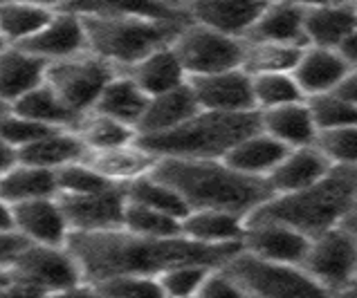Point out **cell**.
<instances>
[{"label":"cell","mask_w":357,"mask_h":298,"mask_svg":"<svg viewBox=\"0 0 357 298\" xmlns=\"http://www.w3.org/2000/svg\"><path fill=\"white\" fill-rule=\"evenodd\" d=\"M47 298H104L99 294V290L90 283H79L75 287H68V290H61L56 294H50Z\"/></svg>","instance_id":"681fc988"},{"label":"cell","mask_w":357,"mask_h":298,"mask_svg":"<svg viewBox=\"0 0 357 298\" xmlns=\"http://www.w3.org/2000/svg\"><path fill=\"white\" fill-rule=\"evenodd\" d=\"M84 162L106 182L115 184V187H128L135 180L151 175L155 171L160 157L153 155L137 139L115 148L86 150Z\"/></svg>","instance_id":"9a60e30c"},{"label":"cell","mask_w":357,"mask_h":298,"mask_svg":"<svg viewBox=\"0 0 357 298\" xmlns=\"http://www.w3.org/2000/svg\"><path fill=\"white\" fill-rule=\"evenodd\" d=\"M14 233L32 244L63 246L70 238V224L56 198L32 200L12 207Z\"/></svg>","instance_id":"5bb4252c"},{"label":"cell","mask_w":357,"mask_h":298,"mask_svg":"<svg viewBox=\"0 0 357 298\" xmlns=\"http://www.w3.org/2000/svg\"><path fill=\"white\" fill-rule=\"evenodd\" d=\"M189 86L196 95L200 110L211 112H257L252 97V77L243 68L216 74L193 77Z\"/></svg>","instance_id":"4fadbf2b"},{"label":"cell","mask_w":357,"mask_h":298,"mask_svg":"<svg viewBox=\"0 0 357 298\" xmlns=\"http://www.w3.org/2000/svg\"><path fill=\"white\" fill-rule=\"evenodd\" d=\"M333 92H337L342 99H346L349 104L357 108V68H351L346 72V77L342 79V84L335 88Z\"/></svg>","instance_id":"c3c4849f"},{"label":"cell","mask_w":357,"mask_h":298,"mask_svg":"<svg viewBox=\"0 0 357 298\" xmlns=\"http://www.w3.org/2000/svg\"><path fill=\"white\" fill-rule=\"evenodd\" d=\"M312 112V119L317 123V130H333L344 126H357V108L342 99L337 92H326L305 99Z\"/></svg>","instance_id":"ab89813d"},{"label":"cell","mask_w":357,"mask_h":298,"mask_svg":"<svg viewBox=\"0 0 357 298\" xmlns=\"http://www.w3.org/2000/svg\"><path fill=\"white\" fill-rule=\"evenodd\" d=\"M333 296H335V298H357V274L342 287L340 292H335Z\"/></svg>","instance_id":"9f6ffc18"},{"label":"cell","mask_w":357,"mask_h":298,"mask_svg":"<svg viewBox=\"0 0 357 298\" xmlns=\"http://www.w3.org/2000/svg\"><path fill=\"white\" fill-rule=\"evenodd\" d=\"M241 244L243 251L257 256V258L285 265H301L305 251L310 246V238L283 222L248 218Z\"/></svg>","instance_id":"7c38bea8"},{"label":"cell","mask_w":357,"mask_h":298,"mask_svg":"<svg viewBox=\"0 0 357 298\" xmlns=\"http://www.w3.org/2000/svg\"><path fill=\"white\" fill-rule=\"evenodd\" d=\"M18 162V155H16V150L9 146V143L0 137V173L7 171L9 166H14V164Z\"/></svg>","instance_id":"816d5d0a"},{"label":"cell","mask_w":357,"mask_h":298,"mask_svg":"<svg viewBox=\"0 0 357 298\" xmlns=\"http://www.w3.org/2000/svg\"><path fill=\"white\" fill-rule=\"evenodd\" d=\"M0 233H14L12 207L0 200Z\"/></svg>","instance_id":"f5cc1de1"},{"label":"cell","mask_w":357,"mask_h":298,"mask_svg":"<svg viewBox=\"0 0 357 298\" xmlns=\"http://www.w3.org/2000/svg\"><path fill=\"white\" fill-rule=\"evenodd\" d=\"M290 148H285L281 141L270 137L268 132H263L261 128L257 132H252L245 139H241L225 157L231 168H236L243 175L268 180V175L279 166V162L285 157V152Z\"/></svg>","instance_id":"d4e9b609"},{"label":"cell","mask_w":357,"mask_h":298,"mask_svg":"<svg viewBox=\"0 0 357 298\" xmlns=\"http://www.w3.org/2000/svg\"><path fill=\"white\" fill-rule=\"evenodd\" d=\"M198 298H250V296L245 294L243 287L222 267H213L200 287Z\"/></svg>","instance_id":"f6af8a7d"},{"label":"cell","mask_w":357,"mask_h":298,"mask_svg":"<svg viewBox=\"0 0 357 298\" xmlns=\"http://www.w3.org/2000/svg\"><path fill=\"white\" fill-rule=\"evenodd\" d=\"M342 224H344V227L349 229V231H353V233L357 235V211H353V213H351L349 218H346Z\"/></svg>","instance_id":"680465c9"},{"label":"cell","mask_w":357,"mask_h":298,"mask_svg":"<svg viewBox=\"0 0 357 298\" xmlns=\"http://www.w3.org/2000/svg\"><path fill=\"white\" fill-rule=\"evenodd\" d=\"M153 175L173 187L193 209H220L245 220L261 209L274 193L268 180L243 175L225 159H173L158 162Z\"/></svg>","instance_id":"7a4b0ae2"},{"label":"cell","mask_w":357,"mask_h":298,"mask_svg":"<svg viewBox=\"0 0 357 298\" xmlns=\"http://www.w3.org/2000/svg\"><path fill=\"white\" fill-rule=\"evenodd\" d=\"M357 168H331L324 180L312 187L274 195L250 218L283 222L288 227L314 238L340 224L355 211Z\"/></svg>","instance_id":"3957f363"},{"label":"cell","mask_w":357,"mask_h":298,"mask_svg":"<svg viewBox=\"0 0 357 298\" xmlns=\"http://www.w3.org/2000/svg\"><path fill=\"white\" fill-rule=\"evenodd\" d=\"M9 108H12V106H9L7 101H5L3 97H0V117H5L7 112H9Z\"/></svg>","instance_id":"91938a15"},{"label":"cell","mask_w":357,"mask_h":298,"mask_svg":"<svg viewBox=\"0 0 357 298\" xmlns=\"http://www.w3.org/2000/svg\"><path fill=\"white\" fill-rule=\"evenodd\" d=\"M303 52L301 45L272 43V40H250L245 38L241 68L250 77L274 74V72H292Z\"/></svg>","instance_id":"d6a6232c"},{"label":"cell","mask_w":357,"mask_h":298,"mask_svg":"<svg viewBox=\"0 0 357 298\" xmlns=\"http://www.w3.org/2000/svg\"><path fill=\"white\" fill-rule=\"evenodd\" d=\"M50 130H54V128L43 126V123H36V121L27 119L23 115H16L12 108H9V112L5 117H0V137H3L16 152L20 148L29 146L32 141L40 139L43 135H47Z\"/></svg>","instance_id":"ee69618b"},{"label":"cell","mask_w":357,"mask_h":298,"mask_svg":"<svg viewBox=\"0 0 357 298\" xmlns=\"http://www.w3.org/2000/svg\"><path fill=\"white\" fill-rule=\"evenodd\" d=\"M189 298H198V296H189Z\"/></svg>","instance_id":"e7e4bbea"},{"label":"cell","mask_w":357,"mask_h":298,"mask_svg":"<svg viewBox=\"0 0 357 298\" xmlns=\"http://www.w3.org/2000/svg\"><path fill=\"white\" fill-rule=\"evenodd\" d=\"M173 52L185 68L187 77H205L241 68L245 38H234L220 34L207 25H200L196 20H187L180 29L176 40L171 43Z\"/></svg>","instance_id":"ba28073f"},{"label":"cell","mask_w":357,"mask_h":298,"mask_svg":"<svg viewBox=\"0 0 357 298\" xmlns=\"http://www.w3.org/2000/svg\"><path fill=\"white\" fill-rule=\"evenodd\" d=\"M200 110L196 95L189 86H180L176 90H169L165 95L149 97V104L144 115L137 123V135L139 137H155L165 135V132L176 130L187 119H191Z\"/></svg>","instance_id":"ffe728a7"},{"label":"cell","mask_w":357,"mask_h":298,"mask_svg":"<svg viewBox=\"0 0 357 298\" xmlns=\"http://www.w3.org/2000/svg\"><path fill=\"white\" fill-rule=\"evenodd\" d=\"M182 235L202 244H241L245 218L220 209H193L182 220Z\"/></svg>","instance_id":"4316f807"},{"label":"cell","mask_w":357,"mask_h":298,"mask_svg":"<svg viewBox=\"0 0 357 298\" xmlns=\"http://www.w3.org/2000/svg\"><path fill=\"white\" fill-rule=\"evenodd\" d=\"M73 130L79 135V139L84 141L86 150L115 148V146H124V143L139 139L137 130L132 126L121 123L108 115H101L97 110L86 112V115L75 123Z\"/></svg>","instance_id":"e575fe53"},{"label":"cell","mask_w":357,"mask_h":298,"mask_svg":"<svg viewBox=\"0 0 357 298\" xmlns=\"http://www.w3.org/2000/svg\"><path fill=\"white\" fill-rule=\"evenodd\" d=\"M281 3H288L301 9H310V7H319V5H331V3H342V0H281Z\"/></svg>","instance_id":"11a10c76"},{"label":"cell","mask_w":357,"mask_h":298,"mask_svg":"<svg viewBox=\"0 0 357 298\" xmlns=\"http://www.w3.org/2000/svg\"><path fill=\"white\" fill-rule=\"evenodd\" d=\"M305 9L294 7L281 0H270L257 23L250 29V40H272V43H290L305 47L303 34Z\"/></svg>","instance_id":"f1b7e54d"},{"label":"cell","mask_w":357,"mask_h":298,"mask_svg":"<svg viewBox=\"0 0 357 298\" xmlns=\"http://www.w3.org/2000/svg\"><path fill=\"white\" fill-rule=\"evenodd\" d=\"M121 229L135 235H144V238H176V235H182V220L158 209L144 207V204L126 200Z\"/></svg>","instance_id":"74e56055"},{"label":"cell","mask_w":357,"mask_h":298,"mask_svg":"<svg viewBox=\"0 0 357 298\" xmlns=\"http://www.w3.org/2000/svg\"><path fill=\"white\" fill-rule=\"evenodd\" d=\"M47 296L50 294L38 290V287L20 279H14L9 272H7V279L0 283V298H47Z\"/></svg>","instance_id":"bcb514c9"},{"label":"cell","mask_w":357,"mask_h":298,"mask_svg":"<svg viewBox=\"0 0 357 298\" xmlns=\"http://www.w3.org/2000/svg\"><path fill=\"white\" fill-rule=\"evenodd\" d=\"M126 74L144 90L146 97L165 95V92L176 90L189 81L185 68H182L171 45L149 54L146 58H142L139 63L126 70Z\"/></svg>","instance_id":"83f0119b"},{"label":"cell","mask_w":357,"mask_h":298,"mask_svg":"<svg viewBox=\"0 0 357 298\" xmlns=\"http://www.w3.org/2000/svg\"><path fill=\"white\" fill-rule=\"evenodd\" d=\"M27 240L20 238L18 233H0V267H7L14 260V256L23 249Z\"/></svg>","instance_id":"7dc6e473"},{"label":"cell","mask_w":357,"mask_h":298,"mask_svg":"<svg viewBox=\"0 0 357 298\" xmlns=\"http://www.w3.org/2000/svg\"><path fill=\"white\" fill-rule=\"evenodd\" d=\"M79 262L84 283L97 285L115 276H158L180 265L222 267L243 244H202L187 235L144 238L126 229L73 231L66 242Z\"/></svg>","instance_id":"6da1fadb"},{"label":"cell","mask_w":357,"mask_h":298,"mask_svg":"<svg viewBox=\"0 0 357 298\" xmlns=\"http://www.w3.org/2000/svg\"><path fill=\"white\" fill-rule=\"evenodd\" d=\"M0 3H5V0H0Z\"/></svg>","instance_id":"03108f58"},{"label":"cell","mask_w":357,"mask_h":298,"mask_svg":"<svg viewBox=\"0 0 357 298\" xmlns=\"http://www.w3.org/2000/svg\"><path fill=\"white\" fill-rule=\"evenodd\" d=\"M70 224V233L121 229L126 211L124 187H110L88 195H56Z\"/></svg>","instance_id":"8fae6325"},{"label":"cell","mask_w":357,"mask_h":298,"mask_svg":"<svg viewBox=\"0 0 357 298\" xmlns=\"http://www.w3.org/2000/svg\"><path fill=\"white\" fill-rule=\"evenodd\" d=\"M252 97L257 112L288 106L294 104V101L305 99L292 77V72H274V74L252 77Z\"/></svg>","instance_id":"8d00e7d4"},{"label":"cell","mask_w":357,"mask_h":298,"mask_svg":"<svg viewBox=\"0 0 357 298\" xmlns=\"http://www.w3.org/2000/svg\"><path fill=\"white\" fill-rule=\"evenodd\" d=\"M79 18H117V16H146V18H180L178 12L160 5L158 0H68L63 7Z\"/></svg>","instance_id":"4dcf8cb0"},{"label":"cell","mask_w":357,"mask_h":298,"mask_svg":"<svg viewBox=\"0 0 357 298\" xmlns=\"http://www.w3.org/2000/svg\"><path fill=\"white\" fill-rule=\"evenodd\" d=\"M5 45H7V43H5L3 38H0V52H3V49H5Z\"/></svg>","instance_id":"6125c7cd"},{"label":"cell","mask_w":357,"mask_h":298,"mask_svg":"<svg viewBox=\"0 0 357 298\" xmlns=\"http://www.w3.org/2000/svg\"><path fill=\"white\" fill-rule=\"evenodd\" d=\"M270 0H189L187 16L220 34L248 38Z\"/></svg>","instance_id":"2e32d148"},{"label":"cell","mask_w":357,"mask_h":298,"mask_svg":"<svg viewBox=\"0 0 357 298\" xmlns=\"http://www.w3.org/2000/svg\"><path fill=\"white\" fill-rule=\"evenodd\" d=\"M7 279V267H0V283Z\"/></svg>","instance_id":"94428289"},{"label":"cell","mask_w":357,"mask_h":298,"mask_svg":"<svg viewBox=\"0 0 357 298\" xmlns=\"http://www.w3.org/2000/svg\"><path fill=\"white\" fill-rule=\"evenodd\" d=\"M56 173L47 168H36L29 164L16 162L14 166L0 173V200L9 207L16 204L56 198Z\"/></svg>","instance_id":"484cf974"},{"label":"cell","mask_w":357,"mask_h":298,"mask_svg":"<svg viewBox=\"0 0 357 298\" xmlns=\"http://www.w3.org/2000/svg\"><path fill=\"white\" fill-rule=\"evenodd\" d=\"M149 104V97L144 95L135 81H132L126 72H117L115 79L104 88L99 101L95 104L93 110L108 115L121 123H128L137 130V123L142 119Z\"/></svg>","instance_id":"f546056e"},{"label":"cell","mask_w":357,"mask_h":298,"mask_svg":"<svg viewBox=\"0 0 357 298\" xmlns=\"http://www.w3.org/2000/svg\"><path fill=\"white\" fill-rule=\"evenodd\" d=\"M160 5L171 7V9H178V12H187V3L189 0H158Z\"/></svg>","instance_id":"6f0895ef"},{"label":"cell","mask_w":357,"mask_h":298,"mask_svg":"<svg viewBox=\"0 0 357 298\" xmlns=\"http://www.w3.org/2000/svg\"><path fill=\"white\" fill-rule=\"evenodd\" d=\"M124 191H126V200L144 204V207H151V209H158L167 215H173V218L185 220L189 213L187 202L180 198V193L173 187H169L167 182L155 178L153 173L128 184V187H124Z\"/></svg>","instance_id":"d590c367"},{"label":"cell","mask_w":357,"mask_h":298,"mask_svg":"<svg viewBox=\"0 0 357 298\" xmlns=\"http://www.w3.org/2000/svg\"><path fill=\"white\" fill-rule=\"evenodd\" d=\"M7 272L29 285L38 287L45 294H56L68 287L84 283L79 262L70 249L50 244H32L27 242L14 260L7 265Z\"/></svg>","instance_id":"9c48e42d"},{"label":"cell","mask_w":357,"mask_h":298,"mask_svg":"<svg viewBox=\"0 0 357 298\" xmlns=\"http://www.w3.org/2000/svg\"><path fill=\"white\" fill-rule=\"evenodd\" d=\"M314 146L333 168H357V126L319 130Z\"/></svg>","instance_id":"f35d334b"},{"label":"cell","mask_w":357,"mask_h":298,"mask_svg":"<svg viewBox=\"0 0 357 298\" xmlns=\"http://www.w3.org/2000/svg\"><path fill=\"white\" fill-rule=\"evenodd\" d=\"M337 52L346 61V65L357 68V27L337 45Z\"/></svg>","instance_id":"f907efd6"},{"label":"cell","mask_w":357,"mask_h":298,"mask_svg":"<svg viewBox=\"0 0 357 298\" xmlns=\"http://www.w3.org/2000/svg\"><path fill=\"white\" fill-rule=\"evenodd\" d=\"M18 47L27 49L29 54L38 56L40 61H45V63H54V61L86 52L88 40H86L84 20L73 12L59 9L38 34H34L27 43Z\"/></svg>","instance_id":"e0dca14e"},{"label":"cell","mask_w":357,"mask_h":298,"mask_svg":"<svg viewBox=\"0 0 357 298\" xmlns=\"http://www.w3.org/2000/svg\"><path fill=\"white\" fill-rule=\"evenodd\" d=\"M250 298H335L301 265L272 262L238 251L222 265Z\"/></svg>","instance_id":"8992f818"},{"label":"cell","mask_w":357,"mask_h":298,"mask_svg":"<svg viewBox=\"0 0 357 298\" xmlns=\"http://www.w3.org/2000/svg\"><path fill=\"white\" fill-rule=\"evenodd\" d=\"M12 110L16 115H23L50 128H75V123L79 121V117L56 97V92L45 81L14 101Z\"/></svg>","instance_id":"1f68e13d"},{"label":"cell","mask_w":357,"mask_h":298,"mask_svg":"<svg viewBox=\"0 0 357 298\" xmlns=\"http://www.w3.org/2000/svg\"><path fill=\"white\" fill-rule=\"evenodd\" d=\"M95 287L104 298H167L155 276H115Z\"/></svg>","instance_id":"b9f144b4"},{"label":"cell","mask_w":357,"mask_h":298,"mask_svg":"<svg viewBox=\"0 0 357 298\" xmlns=\"http://www.w3.org/2000/svg\"><path fill=\"white\" fill-rule=\"evenodd\" d=\"M117 70L90 49L75 56L47 63L45 84L81 119L95 108L104 88L115 79Z\"/></svg>","instance_id":"52a82bcc"},{"label":"cell","mask_w":357,"mask_h":298,"mask_svg":"<svg viewBox=\"0 0 357 298\" xmlns=\"http://www.w3.org/2000/svg\"><path fill=\"white\" fill-rule=\"evenodd\" d=\"M54 12L20 0L0 3V38L7 45H23L45 27Z\"/></svg>","instance_id":"836d02e7"},{"label":"cell","mask_w":357,"mask_h":298,"mask_svg":"<svg viewBox=\"0 0 357 298\" xmlns=\"http://www.w3.org/2000/svg\"><path fill=\"white\" fill-rule=\"evenodd\" d=\"M47 63L18 45H5L0 52V97L9 106L45 81Z\"/></svg>","instance_id":"603a6c76"},{"label":"cell","mask_w":357,"mask_h":298,"mask_svg":"<svg viewBox=\"0 0 357 298\" xmlns=\"http://www.w3.org/2000/svg\"><path fill=\"white\" fill-rule=\"evenodd\" d=\"M331 164L317 146H301L290 148L285 152V157L279 162V166L268 175V184L274 195L285 193H297L317 184L331 173Z\"/></svg>","instance_id":"d6986e66"},{"label":"cell","mask_w":357,"mask_h":298,"mask_svg":"<svg viewBox=\"0 0 357 298\" xmlns=\"http://www.w3.org/2000/svg\"><path fill=\"white\" fill-rule=\"evenodd\" d=\"M259 128V112L198 110L176 130L139 137V143L160 159H222L241 139Z\"/></svg>","instance_id":"277c9868"},{"label":"cell","mask_w":357,"mask_h":298,"mask_svg":"<svg viewBox=\"0 0 357 298\" xmlns=\"http://www.w3.org/2000/svg\"><path fill=\"white\" fill-rule=\"evenodd\" d=\"M110 187H115V184L106 182L84 159L68 164V166L56 171V189H59L56 195H88Z\"/></svg>","instance_id":"60d3db41"},{"label":"cell","mask_w":357,"mask_h":298,"mask_svg":"<svg viewBox=\"0 0 357 298\" xmlns=\"http://www.w3.org/2000/svg\"><path fill=\"white\" fill-rule=\"evenodd\" d=\"M20 3H29V5L50 9V12H59V9H63L68 5V0H20Z\"/></svg>","instance_id":"db71d44e"},{"label":"cell","mask_w":357,"mask_h":298,"mask_svg":"<svg viewBox=\"0 0 357 298\" xmlns=\"http://www.w3.org/2000/svg\"><path fill=\"white\" fill-rule=\"evenodd\" d=\"M355 211H357V193H355Z\"/></svg>","instance_id":"be15d7a7"},{"label":"cell","mask_w":357,"mask_h":298,"mask_svg":"<svg viewBox=\"0 0 357 298\" xmlns=\"http://www.w3.org/2000/svg\"><path fill=\"white\" fill-rule=\"evenodd\" d=\"M301 267L328 292H340L357 274V235L344 224L314 235Z\"/></svg>","instance_id":"30bf717a"},{"label":"cell","mask_w":357,"mask_h":298,"mask_svg":"<svg viewBox=\"0 0 357 298\" xmlns=\"http://www.w3.org/2000/svg\"><path fill=\"white\" fill-rule=\"evenodd\" d=\"M16 155L18 162L29 164V166L47 168L56 173L59 168L68 166V164L84 159L86 146L73 128H54L40 139L32 141L29 146L20 148Z\"/></svg>","instance_id":"cb8c5ba5"},{"label":"cell","mask_w":357,"mask_h":298,"mask_svg":"<svg viewBox=\"0 0 357 298\" xmlns=\"http://www.w3.org/2000/svg\"><path fill=\"white\" fill-rule=\"evenodd\" d=\"M211 269L213 267H205V265H180L160 274L158 281L167 298H189V296H198L200 287Z\"/></svg>","instance_id":"7bdbcfd3"},{"label":"cell","mask_w":357,"mask_h":298,"mask_svg":"<svg viewBox=\"0 0 357 298\" xmlns=\"http://www.w3.org/2000/svg\"><path fill=\"white\" fill-rule=\"evenodd\" d=\"M355 27H357L355 0H342V3L305 9V18H303L305 45L337 49V45Z\"/></svg>","instance_id":"44dd1931"},{"label":"cell","mask_w":357,"mask_h":298,"mask_svg":"<svg viewBox=\"0 0 357 298\" xmlns=\"http://www.w3.org/2000/svg\"><path fill=\"white\" fill-rule=\"evenodd\" d=\"M355 3H357V0H355Z\"/></svg>","instance_id":"003e7915"},{"label":"cell","mask_w":357,"mask_h":298,"mask_svg":"<svg viewBox=\"0 0 357 298\" xmlns=\"http://www.w3.org/2000/svg\"><path fill=\"white\" fill-rule=\"evenodd\" d=\"M86 27L88 49L108 61L117 72H126L142 58L169 47L189 16L180 18H81Z\"/></svg>","instance_id":"5b68a950"},{"label":"cell","mask_w":357,"mask_h":298,"mask_svg":"<svg viewBox=\"0 0 357 298\" xmlns=\"http://www.w3.org/2000/svg\"><path fill=\"white\" fill-rule=\"evenodd\" d=\"M259 123L263 132L281 141L285 148L312 146L319 132L305 99L259 112Z\"/></svg>","instance_id":"7402d4cb"},{"label":"cell","mask_w":357,"mask_h":298,"mask_svg":"<svg viewBox=\"0 0 357 298\" xmlns=\"http://www.w3.org/2000/svg\"><path fill=\"white\" fill-rule=\"evenodd\" d=\"M349 70L351 68L346 65V61L340 56L337 49L305 45L297 65L292 70V77L297 81L299 90L303 92V97L310 99L333 92L342 84V79Z\"/></svg>","instance_id":"ac0fdd59"}]
</instances>
